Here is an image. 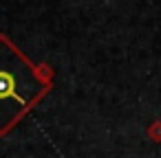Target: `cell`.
<instances>
[{
  "label": "cell",
  "instance_id": "1",
  "mask_svg": "<svg viewBox=\"0 0 161 158\" xmlns=\"http://www.w3.org/2000/svg\"><path fill=\"white\" fill-rule=\"evenodd\" d=\"M16 97V79L11 73L0 70V99H14Z\"/></svg>",
  "mask_w": 161,
  "mask_h": 158
}]
</instances>
